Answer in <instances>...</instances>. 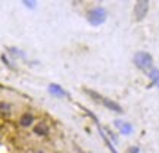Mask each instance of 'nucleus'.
<instances>
[{"instance_id":"1","label":"nucleus","mask_w":159,"mask_h":153,"mask_svg":"<svg viewBox=\"0 0 159 153\" xmlns=\"http://www.w3.org/2000/svg\"><path fill=\"white\" fill-rule=\"evenodd\" d=\"M85 18H87V21H89L90 25H93V27H99V25H102V24L106 21L108 12H106V9H105L103 6H94V7L89 9Z\"/></svg>"},{"instance_id":"2","label":"nucleus","mask_w":159,"mask_h":153,"mask_svg":"<svg viewBox=\"0 0 159 153\" xmlns=\"http://www.w3.org/2000/svg\"><path fill=\"white\" fill-rule=\"evenodd\" d=\"M133 62L140 71H144V72H149L153 68V56L148 52H137L133 56Z\"/></svg>"},{"instance_id":"3","label":"nucleus","mask_w":159,"mask_h":153,"mask_svg":"<svg viewBox=\"0 0 159 153\" xmlns=\"http://www.w3.org/2000/svg\"><path fill=\"white\" fill-rule=\"evenodd\" d=\"M149 12V2L148 0H140L134 5V16L137 21H143Z\"/></svg>"},{"instance_id":"4","label":"nucleus","mask_w":159,"mask_h":153,"mask_svg":"<svg viewBox=\"0 0 159 153\" xmlns=\"http://www.w3.org/2000/svg\"><path fill=\"white\" fill-rule=\"evenodd\" d=\"M105 108H108L109 110H112V112H116V114H122V106L119 105V103H116L115 100H111V99H108V97H100V102Z\"/></svg>"},{"instance_id":"5","label":"nucleus","mask_w":159,"mask_h":153,"mask_svg":"<svg viewBox=\"0 0 159 153\" xmlns=\"http://www.w3.org/2000/svg\"><path fill=\"white\" fill-rule=\"evenodd\" d=\"M34 121H35V118L31 112H24V114L19 116V119H18V124L21 125L22 128H30V127H33Z\"/></svg>"},{"instance_id":"6","label":"nucleus","mask_w":159,"mask_h":153,"mask_svg":"<svg viewBox=\"0 0 159 153\" xmlns=\"http://www.w3.org/2000/svg\"><path fill=\"white\" fill-rule=\"evenodd\" d=\"M33 133H34L37 137H44L49 134V127L46 122H39V124L33 125Z\"/></svg>"},{"instance_id":"7","label":"nucleus","mask_w":159,"mask_h":153,"mask_svg":"<svg viewBox=\"0 0 159 153\" xmlns=\"http://www.w3.org/2000/svg\"><path fill=\"white\" fill-rule=\"evenodd\" d=\"M115 127L121 131V134L124 136H128L133 133V125L128 124V122H121V121H115Z\"/></svg>"},{"instance_id":"8","label":"nucleus","mask_w":159,"mask_h":153,"mask_svg":"<svg viewBox=\"0 0 159 153\" xmlns=\"http://www.w3.org/2000/svg\"><path fill=\"white\" fill-rule=\"evenodd\" d=\"M149 78L152 81V85H156L159 88V69L158 68H152L149 71Z\"/></svg>"},{"instance_id":"9","label":"nucleus","mask_w":159,"mask_h":153,"mask_svg":"<svg viewBox=\"0 0 159 153\" xmlns=\"http://www.w3.org/2000/svg\"><path fill=\"white\" fill-rule=\"evenodd\" d=\"M0 114L11 115L12 114V105L11 103L5 102V100H0Z\"/></svg>"},{"instance_id":"10","label":"nucleus","mask_w":159,"mask_h":153,"mask_svg":"<svg viewBox=\"0 0 159 153\" xmlns=\"http://www.w3.org/2000/svg\"><path fill=\"white\" fill-rule=\"evenodd\" d=\"M49 90H50V93L56 94V96H66V93L62 90V87L57 84H50L49 85Z\"/></svg>"},{"instance_id":"11","label":"nucleus","mask_w":159,"mask_h":153,"mask_svg":"<svg viewBox=\"0 0 159 153\" xmlns=\"http://www.w3.org/2000/svg\"><path fill=\"white\" fill-rule=\"evenodd\" d=\"M128 153H140V149L137 147V146H133V147L128 150Z\"/></svg>"},{"instance_id":"12","label":"nucleus","mask_w":159,"mask_h":153,"mask_svg":"<svg viewBox=\"0 0 159 153\" xmlns=\"http://www.w3.org/2000/svg\"><path fill=\"white\" fill-rule=\"evenodd\" d=\"M106 143H108V147H109V149H111V152H112V153H116V150H115V149H114V147H112V144H111V143H109V142H108V140H106Z\"/></svg>"},{"instance_id":"13","label":"nucleus","mask_w":159,"mask_h":153,"mask_svg":"<svg viewBox=\"0 0 159 153\" xmlns=\"http://www.w3.org/2000/svg\"><path fill=\"white\" fill-rule=\"evenodd\" d=\"M33 153H46L44 150H35V152H33Z\"/></svg>"}]
</instances>
